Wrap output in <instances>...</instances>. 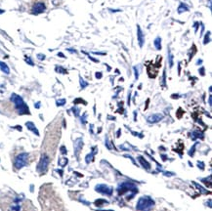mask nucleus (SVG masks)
Returning <instances> with one entry per match:
<instances>
[{
  "label": "nucleus",
  "instance_id": "f257e3e1",
  "mask_svg": "<svg viewBox=\"0 0 212 211\" xmlns=\"http://www.w3.org/2000/svg\"><path fill=\"white\" fill-rule=\"evenodd\" d=\"M11 101L14 103L18 113L20 114H29L28 107L27 106V104L24 102L23 98L21 96H19L14 93V94H12V96H11Z\"/></svg>",
  "mask_w": 212,
  "mask_h": 211
},
{
  "label": "nucleus",
  "instance_id": "f03ea898",
  "mask_svg": "<svg viewBox=\"0 0 212 211\" xmlns=\"http://www.w3.org/2000/svg\"><path fill=\"white\" fill-rule=\"evenodd\" d=\"M154 206V200L148 196H142L137 202L136 209L139 211H151Z\"/></svg>",
  "mask_w": 212,
  "mask_h": 211
},
{
  "label": "nucleus",
  "instance_id": "7ed1b4c3",
  "mask_svg": "<svg viewBox=\"0 0 212 211\" xmlns=\"http://www.w3.org/2000/svg\"><path fill=\"white\" fill-rule=\"evenodd\" d=\"M117 191H118V194L119 195L124 194L125 192H133L134 194H136V193H138V188L136 187L135 184L126 181V182L121 183L119 186H118Z\"/></svg>",
  "mask_w": 212,
  "mask_h": 211
},
{
  "label": "nucleus",
  "instance_id": "20e7f679",
  "mask_svg": "<svg viewBox=\"0 0 212 211\" xmlns=\"http://www.w3.org/2000/svg\"><path fill=\"white\" fill-rule=\"evenodd\" d=\"M28 154L27 153H22L16 157L15 159V167L17 169H21L24 166H26L28 163Z\"/></svg>",
  "mask_w": 212,
  "mask_h": 211
},
{
  "label": "nucleus",
  "instance_id": "39448f33",
  "mask_svg": "<svg viewBox=\"0 0 212 211\" xmlns=\"http://www.w3.org/2000/svg\"><path fill=\"white\" fill-rule=\"evenodd\" d=\"M48 164H49V157L46 156V154H42V157L38 162V165H37V170L40 173H44L46 172L47 168H48Z\"/></svg>",
  "mask_w": 212,
  "mask_h": 211
},
{
  "label": "nucleus",
  "instance_id": "423d86ee",
  "mask_svg": "<svg viewBox=\"0 0 212 211\" xmlns=\"http://www.w3.org/2000/svg\"><path fill=\"white\" fill-rule=\"evenodd\" d=\"M96 191L100 194H103V195H108L110 196L113 194V188L109 187V186L105 185V184H100L96 186Z\"/></svg>",
  "mask_w": 212,
  "mask_h": 211
},
{
  "label": "nucleus",
  "instance_id": "0eeeda50",
  "mask_svg": "<svg viewBox=\"0 0 212 211\" xmlns=\"http://www.w3.org/2000/svg\"><path fill=\"white\" fill-rule=\"evenodd\" d=\"M45 9H46V7H45V5L43 3H36V4H34V6L32 7V14H34V15H38V14L43 13V12L45 11Z\"/></svg>",
  "mask_w": 212,
  "mask_h": 211
},
{
  "label": "nucleus",
  "instance_id": "6e6552de",
  "mask_svg": "<svg viewBox=\"0 0 212 211\" xmlns=\"http://www.w3.org/2000/svg\"><path fill=\"white\" fill-rule=\"evenodd\" d=\"M162 118H163V115L161 114H155L149 115L147 120L149 123H157L158 121H160Z\"/></svg>",
  "mask_w": 212,
  "mask_h": 211
},
{
  "label": "nucleus",
  "instance_id": "1a4fd4ad",
  "mask_svg": "<svg viewBox=\"0 0 212 211\" xmlns=\"http://www.w3.org/2000/svg\"><path fill=\"white\" fill-rule=\"evenodd\" d=\"M137 38H138V42H139L140 47H143V45H144V43H145V37H144V34H143L141 28L139 26H137Z\"/></svg>",
  "mask_w": 212,
  "mask_h": 211
},
{
  "label": "nucleus",
  "instance_id": "9d476101",
  "mask_svg": "<svg viewBox=\"0 0 212 211\" xmlns=\"http://www.w3.org/2000/svg\"><path fill=\"white\" fill-rule=\"evenodd\" d=\"M26 126H27V128H28V130H30V131H32L35 135L39 136L38 130H37V128L35 127V125H34V123H33V122H30V121L27 122V123H26Z\"/></svg>",
  "mask_w": 212,
  "mask_h": 211
},
{
  "label": "nucleus",
  "instance_id": "9b49d317",
  "mask_svg": "<svg viewBox=\"0 0 212 211\" xmlns=\"http://www.w3.org/2000/svg\"><path fill=\"white\" fill-rule=\"evenodd\" d=\"M82 146H83V142L81 139H77L76 142H74V152H76V156L78 154V152L80 151V149L82 148Z\"/></svg>",
  "mask_w": 212,
  "mask_h": 211
},
{
  "label": "nucleus",
  "instance_id": "f8f14e48",
  "mask_svg": "<svg viewBox=\"0 0 212 211\" xmlns=\"http://www.w3.org/2000/svg\"><path fill=\"white\" fill-rule=\"evenodd\" d=\"M0 70H1V71H3L4 73L6 74H9L10 73V69L9 67L6 65L4 62H0Z\"/></svg>",
  "mask_w": 212,
  "mask_h": 211
},
{
  "label": "nucleus",
  "instance_id": "ddd939ff",
  "mask_svg": "<svg viewBox=\"0 0 212 211\" xmlns=\"http://www.w3.org/2000/svg\"><path fill=\"white\" fill-rule=\"evenodd\" d=\"M138 159H139V161L141 162V164L143 165V167H145L146 169H149V168H151V165H149V163L147 162V160H145L142 157H138Z\"/></svg>",
  "mask_w": 212,
  "mask_h": 211
},
{
  "label": "nucleus",
  "instance_id": "4468645a",
  "mask_svg": "<svg viewBox=\"0 0 212 211\" xmlns=\"http://www.w3.org/2000/svg\"><path fill=\"white\" fill-rule=\"evenodd\" d=\"M189 10V8L187 7V5L186 4H184V3H181L180 4V6L178 7V13L179 14H181V13H183V12H187Z\"/></svg>",
  "mask_w": 212,
  "mask_h": 211
},
{
  "label": "nucleus",
  "instance_id": "2eb2a0df",
  "mask_svg": "<svg viewBox=\"0 0 212 211\" xmlns=\"http://www.w3.org/2000/svg\"><path fill=\"white\" fill-rule=\"evenodd\" d=\"M154 46L155 48L158 49V50H159V49H161V38L160 37H157V38L154 39Z\"/></svg>",
  "mask_w": 212,
  "mask_h": 211
},
{
  "label": "nucleus",
  "instance_id": "dca6fc26",
  "mask_svg": "<svg viewBox=\"0 0 212 211\" xmlns=\"http://www.w3.org/2000/svg\"><path fill=\"white\" fill-rule=\"evenodd\" d=\"M67 163V158H61L60 160H59V165H61V166H65L66 164Z\"/></svg>",
  "mask_w": 212,
  "mask_h": 211
},
{
  "label": "nucleus",
  "instance_id": "f3484780",
  "mask_svg": "<svg viewBox=\"0 0 212 211\" xmlns=\"http://www.w3.org/2000/svg\"><path fill=\"white\" fill-rule=\"evenodd\" d=\"M65 104H66V100H65V99H61V100H57V102H56V105L59 106V107H60V106H64Z\"/></svg>",
  "mask_w": 212,
  "mask_h": 211
},
{
  "label": "nucleus",
  "instance_id": "a211bd4d",
  "mask_svg": "<svg viewBox=\"0 0 212 211\" xmlns=\"http://www.w3.org/2000/svg\"><path fill=\"white\" fill-rule=\"evenodd\" d=\"M168 57H169V67H172V66H173V56L170 52H168Z\"/></svg>",
  "mask_w": 212,
  "mask_h": 211
},
{
  "label": "nucleus",
  "instance_id": "6ab92c4d",
  "mask_svg": "<svg viewBox=\"0 0 212 211\" xmlns=\"http://www.w3.org/2000/svg\"><path fill=\"white\" fill-rule=\"evenodd\" d=\"M80 83H81V87H82V88H85L86 86L88 85V84H87V82H85L82 78H80Z\"/></svg>",
  "mask_w": 212,
  "mask_h": 211
},
{
  "label": "nucleus",
  "instance_id": "aec40b11",
  "mask_svg": "<svg viewBox=\"0 0 212 211\" xmlns=\"http://www.w3.org/2000/svg\"><path fill=\"white\" fill-rule=\"evenodd\" d=\"M26 62H27V63H28L30 66H33V65H34V64H33V62H32V60H30V58H28V57L26 58Z\"/></svg>",
  "mask_w": 212,
  "mask_h": 211
},
{
  "label": "nucleus",
  "instance_id": "412c9836",
  "mask_svg": "<svg viewBox=\"0 0 212 211\" xmlns=\"http://www.w3.org/2000/svg\"><path fill=\"white\" fill-rule=\"evenodd\" d=\"M37 58H38L39 60H44L45 59V56L42 55V54H38V55H37Z\"/></svg>",
  "mask_w": 212,
  "mask_h": 211
},
{
  "label": "nucleus",
  "instance_id": "4be33fe9",
  "mask_svg": "<svg viewBox=\"0 0 212 211\" xmlns=\"http://www.w3.org/2000/svg\"><path fill=\"white\" fill-rule=\"evenodd\" d=\"M61 152H62V153H67L66 148H65V147H62V148H61Z\"/></svg>",
  "mask_w": 212,
  "mask_h": 211
},
{
  "label": "nucleus",
  "instance_id": "5701e85b",
  "mask_svg": "<svg viewBox=\"0 0 212 211\" xmlns=\"http://www.w3.org/2000/svg\"><path fill=\"white\" fill-rule=\"evenodd\" d=\"M101 75H102L101 73H96V76H97V77H99V78L101 77Z\"/></svg>",
  "mask_w": 212,
  "mask_h": 211
},
{
  "label": "nucleus",
  "instance_id": "b1692460",
  "mask_svg": "<svg viewBox=\"0 0 212 211\" xmlns=\"http://www.w3.org/2000/svg\"><path fill=\"white\" fill-rule=\"evenodd\" d=\"M39 106H40V103H37V104L35 105V107H36V109H38V108H39Z\"/></svg>",
  "mask_w": 212,
  "mask_h": 211
},
{
  "label": "nucleus",
  "instance_id": "393cba45",
  "mask_svg": "<svg viewBox=\"0 0 212 211\" xmlns=\"http://www.w3.org/2000/svg\"><path fill=\"white\" fill-rule=\"evenodd\" d=\"M209 105L211 106V96L209 97Z\"/></svg>",
  "mask_w": 212,
  "mask_h": 211
},
{
  "label": "nucleus",
  "instance_id": "a878e982",
  "mask_svg": "<svg viewBox=\"0 0 212 211\" xmlns=\"http://www.w3.org/2000/svg\"><path fill=\"white\" fill-rule=\"evenodd\" d=\"M2 12H3L2 10H0V13H2Z\"/></svg>",
  "mask_w": 212,
  "mask_h": 211
},
{
  "label": "nucleus",
  "instance_id": "bb28decb",
  "mask_svg": "<svg viewBox=\"0 0 212 211\" xmlns=\"http://www.w3.org/2000/svg\"><path fill=\"white\" fill-rule=\"evenodd\" d=\"M99 211H102V210H99Z\"/></svg>",
  "mask_w": 212,
  "mask_h": 211
}]
</instances>
